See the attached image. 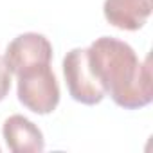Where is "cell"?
<instances>
[{
  "label": "cell",
  "instance_id": "cell-3",
  "mask_svg": "<svg viewBox=\"0 0 153 153\" xmlns=\"http://www.w3.org/2000/svg\"><path fill=\"white\" fill-rule=\"evenodd\" d=\"M61 67H63V76H65L68 94L74 101L87 106H94L105 99L106 94L90 70L87 49L81 47L70 49L65 54Z\"/></svg>",
  "mask_w": 153,
  "mask_h": 153
},
{
  "label": "cell",
  "instance_id": "cell-5",
  "mask_svg": "<svg viewBox=\"0 0 153 153\" xmlns=\"http://www.w3.org/2000/svg\"><path fill=\"white\" fill-rule=\"evenodd\" d=\"M153 11V0H105L106 22L121 31H139Z\"/></svg>",
  "mask_w": 153,
  "mask_h": 153
},
{
  "label": "cell",
  "instance_id": "cell-2",
  "mask_svg": "<svg viewBox=\"0 0 153 153\" xmlns=\"http://www.w3.org/2000/svg\"><path fill=\"white\" fill-rule=\"evenodd\" d=\"M18 101L38 115L52 114L59 103V85L51 65L36 67L16 74Z\"/></svg>",
  "mask_w": 153,
  "mask_h": 153
},
{
  "label": "cell",
  "instance_id": "cell-4",
  "mask_svg": "<svg viewBox=\"0 0 153 153\" xmlns=\"http://www.w3.org/2000/svg\"><path fill=\"white\" fill-rule=\"evenodd\" d=\"M4 61L11 74H20L29 68L51 65L52 61V43L45 34L24 33L9 42L6 47Z\"/></svg>",
  "mask_w": 153,
  "mask_h": 153
},
{
  "label": "cell",
  "instance_id": "cell-1",
  "mask_svg": "<svg viewBox=\"0 0 153 153\" xmlns=\"http://www.w3.org/2000/svg\"><path fill=\"white\" fill-rule=\"evenodd\" d=\"M88 65L105 94L124 110L148 106L153 99L151 56L144 61L123 40L101 36L87 49Z\"/></svg>",
  "mask_w": 153,
  "mask_h": 153
},
{
  "label": "cell",
  "instance_id": "cell-7",
  "mask_svg": "<svg viewBox=\"0 0 153 153\" xmlns=\"http://www.w3.org/2000/svg\"><path fill=\"white\" fill-rule=\"evenodd\" d=\"M11 78H13V74L9 67L6 65L4 56H0V101H4L11 90Z\"/></svg>",
  "mask_w": 153,
  "mask_h": 153
},
{
  "label": "cell",
  "instance_id": "cell-6",
  "mask_svg": "<svg viewBox=\"0 0 153 153\" xmlns=\"http://www.w3.org/2000/svg\"><path fill=\"white\" fill-rule=\"evenodd\" d=\"M2 135L13 153H40L45 149L42 130L20 114H15L4 121Z\"/></svg>",
  "mask_w": 153,
  "mask_h": 153
}]
</instances>
